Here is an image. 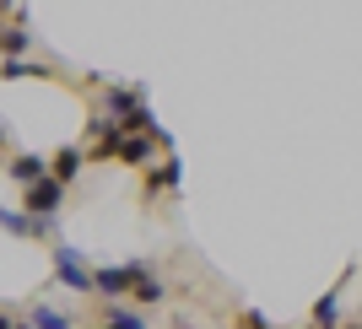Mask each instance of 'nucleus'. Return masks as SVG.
Segmentation results:
<instances>
[{
	"instance_id": "nucleus-1",
	"label": "nucleus",
	"mask_w": 362,
	"mask_h": 329,
	"mask_svg": "<svg viewBox=\"0 0 362 329\" xmlns=\"http://www.w3.org/2000/svg\"><path fill=\"white\" fill-rule=\"evenodd\" d=\"M49 254H54V275H60L65 286H71V292H92V297H98V281H92V265L87 259H81V249H76V243H54V249H49Z\"/></svg>"
},
{
	"instance_id": "nucleus-2",
	"label": "nucleus",
	"mask_w": 362,
	"mask_h": 329,
	"mask_svg": "<svg viewBox=\"0 0 362 329\" xmlns=\"http://www.w3.org/2000/svg\"><path fill=\"white\" fill-rule=\"evenodd\" d=\"M65 205V184L60 179H44L33 184V189H22V210L28 216H44V222H54V210Z\"/></svg>"
},
{
	"instance_id": "nucleus-3",
	"label": "nucleus",
	"mask_w": 362,
	"mask_h": 329,
	"mask_svg": "<svg viewBox=\"0 0 362 329\" xmlns=\"http://www.w3.org/2000/svg\"><path fill=\"white\" fill-rule=\"evenodd\" d=\"M6 173H11V184L33 189V184H44V179H49V157H38V151H16L11 162H6Z\"/></svg>"
},
{
	"instance_id": "nucleus-4",
	"label": "nucleus",
	"mask_w": 362,
	"mask_h": 329,
	"mask_svg": "<svg viewBox=\"0 0 362 329\" xmlns=\"http://www.w3.org/2000/svg\"><path fill=\"white\" fill-rule=\"evenodd\" d=\"M87 162H92V151H81V146H60L54 157H49V179H60V184H76Z\"/></svg>"
},
{
	"instance_id": "nucleus-5",
	"label": "nucleus",
	"mask_w": 362,
	"mask_h": 329,
	"mask_svg": "<svg viewBox=\"0 0 362 329\" xmlns=\"http://www.w3.org/2000/svg\"><path fill=\"white\" fill-rule=\"evenodd\" d=\"M103 108H108V119L124 124L136 108H146V92H141V87H108V92H103Z\"/></svg>"
},
{
	"instance_id": "nucleus-6",
	"label": "nucleus",
	"mask_w": 362,
	"mask_h": 329,
	"mask_svg": "<svg viewBox=\"0 0 362 329\" xmlns=\"http://www.w3.org/2000/svg\"><path fill=\"white\" fill-rule=\"evenodd\" d=\"M151 146H157L151 135H124V146H119V157H114V162H124V167H146V173H151Z\"/></svg>"
},
{
	"instance_id": "nucleus-7",
	"label": "nucleus",
	"mask_w": 362,
	"mask_h": 329,
	"mask_svg": "<svg viewBox=\"0 0 362 329\" xmlns=\"http://www.w3.org/2000/svg\"><path fill=\"white\" fill-rule=\"evenodd\" d=\"M0 222H6V232H11V238H38V232H54V222H44V216H28V210H6Z\"/></svg>"
},
{
	"instance_id": "nucleus-8",
	"label": "nucleus",
	"mask_w": 362,
	"mask_h": 329,
	"mask_svg": "<svg viewBox=\"0 0 362 329\" xmlns=\"http://www.w3.org/2000/svg\"><path fill=\"white\" fill-rule=\"evenodd\" d=\"M184 184V162L179 157H163V167H151L146 173V195H157V189H179Z\"/></svg>"
},
{
	"instance_id": "nucleus-9",
	"label": "nucleus",
	"mask_w": 362,
	"mask_h": 329,
	"mask_svg": "<svg viewBox=\"0 0 362 329\" xmlns=\"http://www.w3.org/2000/svg\"><path fill=\"white\" fill-rule=\"evenodd\" d=\"M28 318H33V329H76V318L65 308H54V302H33Z\"/></svg>"
},
{
	"instance_id": "nucleus-10",
	"label": "nucleus",
	"mask_w": 362,
	"mask_h": 329,
	"mask_svg": "<svg viewBox=\"0 0 362 329\" xmlns=\"http://www.w3.org/2000/svg\"><path fill=\"white\" fill-rule=\"evenodd\" d=\"M98 329H151V324L136 313V308H124V302H108L103 318H98Z\"/></svg>"
},
{
	"instance_id": "nucleus-11",
	"label": "nucleus",
	"mask_w": 362,
	"mask_h": 329,
	"mask_svg": "<svg viewBox=\"0 0 362 329\" xmlns=\"http://www.w3.org/2000/svg\"><path fill=\"white\" fill-rule=\"evenodd\" d=\"M314 324L319 329H341V297H335V292H325V297L314 302Z\"/></svg>"
},
{
	"instance_id": "nucleus-12",
	"label": "nucleus",
	"mask_w": 362,
	"mask_h": 329,
	"mask_svg": "<svg viewBox=\"0 0 362 329\" xmlns=\"http://www.w3.org/2000/svg\"><path fill=\"white\" fill-rule=\"evenodd\" d=\"M28 49H33V32H28V22H11V28H6V60H22Z\"/></svg>"
},
{
	"instance_id": "nucleus-13",
	"label": "nucleus",
	"mask_w": 362,
	"mask_h": 329,
	"mask_svg": "<svg viewBox=\"0 0 362 329\" xmlns=\"http://www.w3.org/2000/svg\"><path fill=\"white\" fill-rule=\"evenodd\" d=\"M130 297H136L141 308H157V302L168 297V286L157 281V275H141V281H136V292H130Z\"/></svg>"
},
{
	"instance_id": "nucleus-14",
	"label": "nucleus",
	"mask_w": 362,
	"mask_h": 329,
	"mask_svg": "<svg viewBox=\"0 0 362 329\" xmlns=\"http://www.w3.org/2000/svg\"><path fill=\"white\" fill-rule=\"evenodd\" d=\"M38 76H49L44 65H33V60H6V81H38Z\"/></svg>"
},
{
	"instance_id": "nucleus-15",
	"label": "nucleus",
	"mask_w": 362,
	"mask_h": 329,
	"mask_svg": "<svg viewBox=\"0 0 362 329\" xmlns=\"http://www.w3.org/2000/svg\"><path fill=\"white\" fill-rule=\"evenodd\" d=\"M238 329H271V324H265L259 313H243V324H238Z\"/></svg>"
},
{
	"instance_id": "nucleus-16",
	"label": "nucleus",
	"mask_w": 362,
	"mask_h": 329,
	"mask_svg": "<svg viewBox=\"0 0 362 329\" xmlns=\"http://www.w3.org/2000/svg\"><path fill=\"white\" fill-rule=\"evenodd\" d=\"M6 329H33V318H22V324H16V318H6Z\"/></svg>"
}]
</instances>
